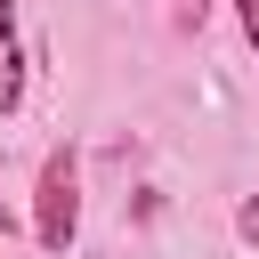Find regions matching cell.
Here are the masks:
<instances>
[{
	"instance_id": "6da1fadb",
	"label": "cell",
	"mask_w": 259,
	"mask_h": 259,
	"mask_svg": "<svg viewBox=\"0 0 259 259\" xmlns=\"http://www.w3.org/2000/svg\"><path fill=\"white\" fill-rule=\"evenodd\" d=\"M73 235H81V154L49 146L40 186H32V243L40 251H73Z\"/></svg>"
},
{
	"instance_id": "7a4b0ae2",
	"label": "cell",
	"mask_w": 259,
	"mask_h": 259,
	"mask_svg": "<svg viewBox=\"0 0 259 259\" xmlns=\"http://www.w3.org/2000/svg\"><path fill=\"white\" fill-rule=\"evenodd\" d=\"M24 105V32H16V0H0V113Z\"/></svg>"
},
{
	"instance_id": "3957f363",
	"label": "cell",
	"mask_w": 259,
	"mask_h": 259,
	"mask_svg": "<svg viewBox=\"0 0 259 259\" xmlns=\"http://www.w3.org/2000/svg\"><path fill=\"white\" fill-rule=\"evenodd\" d=\"M235 235H243V243H259V194H251V202L235 210Z\"/></svg>"
},
{
	"instance_id": "277c9868",
	"label": "cell",
	"mask_w": 259,
	"mask_h": 259,
	"mask_svg": "<svg viewBox=\"0 0 259 259\" xmlns=\"http://www.w3.org/2000/svg\"><path fill=\"white\" fill-rule=\"evenodd\" d=\"M235 24H243V40L259 49V0H235Z\"/></svg>"
},
{
	"instance_id": "5b68a950",
	"label": "cell",
	"mask_w": 259,
	"mask_h": 259,
	"mask_svg": "<svg viewBox=\"0 0 259 259\" xmlns=\"http://www.w3.org/2000/svg\"><path fill=\"white\" fill-rule=\"evenodd\" d=\"M0 227H8V210H0Z\"/></svg>"
}]
</instances>
